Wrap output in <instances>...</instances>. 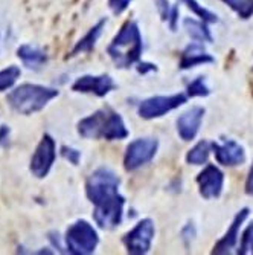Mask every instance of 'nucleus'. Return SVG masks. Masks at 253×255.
Listing matches in <instances>:
<instances>
[{"label":"nucleus","mask_w":253,"mask_h":255,"mask_svg":"<svg viewBox=\"0 0 253 255\" xmlns=\"http://www.w3.org/2000/svg\"><path fill=\"white\" fill-rule=\"evenodd\" d=\"M121 179L107 167L96 168L85 180V196L93 205V219L102 229L122 223L125 199L119 193Z\"/></svg>","instance_id":"obj_1"},{"label":"nucleus","mask_w":253,"mask_h":255,"mask_svg":"<svg viewBox=\"0 0 253 255\" xmlns=\"http://www.w3.org/2000/svg\"><path fill=\"white\" fill-rule=\"evenodd\" d=\"M77 130L84 139H105V141H122L130 134L124 118L110 107L99 109L90 117L83 118L78 123Z\"/></svg>","instance_id":"obj_2"},{"label":"nucleus","mask_w":253,"mask_h":255,"mask_svg":"<svg viewBox=\"0 0 253 255\" xmlns=\"http://www.w3.org/2000/svg\"><path fill=\"white\" fill-rule=\"evenodd\" d=\"M144 41L139 25L136 21H125L121 31L114 35L107 48V54L116 67L128 69L141 61Z\"/></svg>","instance_id":"obj_3"},{"label":"nucleus","mask_w":253,"mask_h":255,"mask_svg":"<svg viewBox=\"0 0 253 255\" xmlns=\"http://www.w3.org/2000/svg\"><path fill=\"white\" fill-rule=\"evenodd\" d=\"M58 95L60 92L54 87L25 83L14 87L9 92L6 97V103L15 113L29 117V115L41 112Z\"/></svg>","instance_id":"obj_4"},{"label":"nucleus","mask_w":253,"mask_h":255,"mask_svg":"<svg viewBox=\"0 0 253 255\" xmlns=\"http://www.w3.org/2000/svg\"><path fill=\"white\" fill-rule=\"evenodd\" d=\"M66 248L74 255H90L93 254L98 243L99 236L98 231L90 225L87 220H77L66 231Z\"/></svg>","instance_id":"obj_5"},{"label":"nucleus","mask_w":253,"mask_h":255,"mask_svg":"<svg viewBox=\"0 0 253 255\" xmlns=\"http://www.w3.org/2000/svg\"><path fill=\"white\" fill-rule=\"evenodd\" d=\"M159 150V141L156 137H137L131 141L125 150L124 168L127 171H136L154 159Z\"/></svg>","instance_id":"obj_6"},{"label":"nucleus","mask_w":253,"mask_h":255,"mask_svg":"<svg viewBox=\"0 0 253 255\" xmlns=\"http://www.w3.org/2000/svg\"><path fill=\"white\" fill-rule=\"evenodd\" d=\"M55 159H57V142L49 133H44L31 157L29 171L32 173L34 177L44 179L51 173L55 164Z\"/></svg>","instance_id":"obj_7"},{"label":"nucleus","mask_w":253,"mask_h":255,"mask_svg":"<svg viewBox=\"0 0 253 255\" xmlns=\"http://www.w3.org/2000/svg\"><path fill=\"white\" fill-rule=\"evenodd\" d=\"M186 100H188V95H183V94L151 97V98L141 101L139 107H137V115H139L142 120L162 118L164 115H167L185 104Z\"/></svg>","instance_id":"obj_8"},{"label":"nucleus","mask_w":253,"mask_h":255,"mask_svg":"<svg viewBox=\"0 0 253 255\" xmlns=\"http://www.w3.org/2000/svg\"><path fill=\"white\" fill-rule=\"evenodd\" d=\"M156 236L154 222L151 219H142L136 226L128 231L124 237V245L127 252L131 255H145L150 252L153 240Z\"/></svg>","instance_id":"obj_9"},{"label":"nucleus","mask_w":253,"mask_h":255,"mask_svg":"<svg viewBox=\"0 0 253 255\" xmlns=\"http://www.w3.org/2000/svg\"><path fill=\"white\" fill-rule=\"evenodd\" d=\"M198 193L203 199H218L224 188V174L215 165H206L197 176Z\"/></svg>","instance_id":"obj_10"},{"label":"nucleus","mask_w":253,"mask_h":255,"mask_svg":"<svg viewBox=\"0 0 253 255\" xmlns=\"http://www.w3.org/2000/svg\"><path fill=\"white\" fill-rule=\"evenodd\" d=\"M116 89V83L110 75H83L72 84V90L77 94H90L95 97H107Z\"/></svg>","instance_id":"obj_11"},{"label":"nucleus","mask_w":253,"mask_h":255,"mask_svg":"<svg viewBox=\"0 0 253 255\" xmlns=\"http://www.w3.org/2000/svg\"><path fill=\"white\" fill-rule=\"evenodd\" d=\"M212 151L218 164L224 167H238L246 162L244 147L235 139H224L223 142H212Z\"/></svg>","instance_id":"obj_12"},{"label":"nucleus","mask_w":253,"mask_h":255,"mask_svg":"<svg viewBox=\"0 0 253 255\" xmlns=\"http://www.w3.org/2000/svg\"><path fill=\"white\" fill-rule=\"evenodd\" d=\"M204 109L201 106H194L183 112L177 120V133L183 141H192L200 131L201 121L204 117Z\"/></svg>","instance_id":"obj_13"},{"label":"nucleus","mask_w":253,"mask_h":255,"mask_svg":"<svg viewBox=\"0 0 253 255\" xmlns=\"http://www.w3.org/2000/svg\"><path fill=\"white\" fill-rule=\"evenodd\" d=\"M250 214V210L249 208H243L237 213V216L234 217L232 220V225L231 228L227 229V233L217 242V245L214 246V251L212 254L215 255H224V254H231V251L237 246L238 243V237H240V229H241V225L247 220Z\"/></svg>","instance_id":"obj_14"},{"label":"nucleus","mask_w":253,"mask_h":255,"mask_svg":"<svg viewBox=\"0 0 253 255\" xmlns=\"http://www.w3.org/2000/svg\"><path fill=\"white\" fill-rule=\"evenodd\" d=\"M214 61H215V58L204 49L203 43L197 41V43L188 44L186 48L183 49V52L180 55L178 67L181 71H188V69L203 66V64H211Z\"/></svg>","instance_id":"obj_15"},{"label":"nucleus","mask_w":253,"mask_h":255,"mask_svg":"<svg viewBox=\"0 0 253 255\" xmlns=\"http://www.w3.org/2000/svg\"><path fill=\"white\" fill-rule=\"evenodd\" d=\"M17 57L20 58L23 66H26L28 69H34V71H37V69L43 67L46 63H48V54L32 44L18 46Z\"/></svg>","instance_id":"obj_16"},{"label":"nucleus","mask_w":253,"mask_h":255,"mask_svg":"<svg viewBox=\"0 0 253 255\" xmlns=\"http://www.w3.org/2000/svg\"><path fill=\"white\" fill-rule=\"evenodd\" d=\"M105 23H107V18H102V20H99L96 23L95 26H91L90 31L83 38H80L77 41V44L74 46V49L71 52V57H77L80 54H88V52L93 51L96 41L99 40V37H101V34H102V31L105 28Z\"/></svg>","instance_id":"obj_17"},{"label":"nucleus","mask_w":253,"mask_h":255,"mask_svg":"<svg viewBox=\"0 0 253 255\" xmlns=\"http://www.w3.org/2000/svg\"><path fill=\"white\" fill-rule=\"evenodd\" d=\"M183 28H185L186 34L195 40V41H206V43H212L214 41V37H212V32L208 26V23L203 21V20H195V18H185L183 20Z\"/></svg>","instance_id":"obj_18"},{"label":"nucleus","mask_w":253,"mask_h":255,"mask_svg":"<svg viewBox=\"0 0 253 255\" xmlns=\"http://www.w3.org/2000/svg\"><path fill=\"white\" fill-rule=\"evenodd\" d=\"M212 151V142L209 141H200L197 142L186 154V162L189 165H203L208 162L209 154Z\"/></svg>","instance_id":"obj_19"},{"label":"nucleus","mask_w":253,"mask_h":255,"mask_svg":"<svg viewBox=\"0 0 253 255\" xmlns=\"http://www.w3.org/2000/svg\"><path fill=\"white\" fill-rule=\"evenodd\" d=\"M20 75H21V71L17 66H8V67L2 69V71H0V92H5V90L14 87V84L17 83Z\"/></svg>","instance_id":"obj_20"},{"label":"nucleus","mask_w":253,"mask_h":255,"mask_svg":"<svg viewBox=\"0 0 253 255\" xmlns=\"http://www.w3.org/2000/svg\"><path fill=\"white\" fill-rule=\"evenodd\" d=\"M183 3H185L200 20L206 21V23H217L218 21V17L217 14H214L212 11H209L208 8H204L203 5H200L197 0H181Z\"/></svg>","instance_id":"obj_21"},{"label":"nucleus","mask_w":253,"mask_h":255,"mask_svg":"<svg viewBox=\"0 0 253 255\" xmlns=\"http://www.w3.org/2000/svg\"><path fill=\"white\" fill-rule=\"evenodd\" d=\"M209 94H211V89L206 84L204 77H197L186 87V95L189 98H203V97H209Z\"/></svg>","instance_id":"obj_22"},{"label":"nucleus","mask_w":253,"mask_h":255,"mask_svg":"<svg viewBox=\"0 0 253 255\" xmlns=\"http://www.w3.org/2000/svg\"><path fill=\"white\" fill-rule=\"evenodd\" d=\"M241 18H249L253 14V0H223Z\"/></svg>","instance_id":"obj_23"},{"label":"nucleus","mask_w":253,"mask_h":255,"mask_svg":"<svg viewBox=\"0 0 253 255\" xmlns=\"http://www.w3.org/2000/svg\"><path fill=\"white\" fill-rule=\"evenodd\" d=\"M238 254H241V255L253 254V222L244 231L243 239H241V245H240V249H238Z\"/></svg>","instance_id":"obj_24"},{"label":"nucleus","mask_w":253,"mask_h":255,"mask_svg":"<svg viewBox=\"0 0 253 255\" xmlns=\"http://www.w3.org/2000/svg\"><path fill=\"white\" fill-rule=\"evenodd\" d=\"M61 156L71 162L72 165H78L80 160H81V151L74 148V147H67V145H63L61 147Z\"/></svg>","instance_id":"obj_25"},{"label":"nucleus","mask_w":253,"mask_h":255,"mask_svg":"<svg viewBox=\"0 0 253 255\" xmlns=\"http://www.w3.org/2000/svg\"><path fill=\"white\" fill-rule=\"evenodd\" d=\"M131 2L133 0H108V8L114 15H119L131 5Z\"/></svg>","instance_id":"obj_26"},{"label":"nucleus","mask_w":253,"mask_h":255,"mask_svg":"<svg viewBox=\"0 0 253 255\" xmlns=\"http://www.w3.org/2000/svg\"><path fill=\"white\" fill-rule=\"evenodd\" d=\"M156 3V8H157V12L160 15V18H162L164 21H168L169 18V14H171V6H169V2L168 0H154Z\"/></svg>","instance_id":"obj_27"},{"label":"nucleus","mask_w":253,"mask_h":255,"mask_svg":"<svg viewBox=\"0 0 253 255\" xmlns=\"http://www.w3.org/2000/svg\"><path fill=\"white\" fill-rule=\"evenodd\" d=\"M181 237H183V240H185V243L188 246L191 245V242L195 239V228H194L192 223H188L185 228L181 229Z\"/></svg>","instance_id":"obj_28"},{"label":"nucleus","mask_w":253,"mask_h":255,"mask_svg":"<svg viewBox=\"0 0 253 255\" xmlns=\"http://www.w3.org/2000/svg\"><path fill=\"white\" fill-rule=\"evenodd\" d=\"M157 71V66L153 64V63H144V61H139L137 63V72L139 74H148V72H156Z\"/></svg>","instance_id":"obj_29"},{"label":"nucleus","mask_w":253,"mask_h":255,"mask_svg":"<svg viewBox=\"0 0 253 255\" xmlns=\"http://www.w3.org/2000/svg\"><path fill=\"white\" fill-rule=\"evenodd\" d=\"M177 23H178V8L174 6V8L171 9L169 18H168V25H169L171 31H175V29H177Z\"/></svg>","instance_id":"obj_30"},{"label":"nucleus","mask_w":253,"mask_h":255,"mask_svg":"<svg viewBox=\"0 0 253 255\" xmlns=\"http://www.w3.org/2000/svg\"><path fill=\"white\" fill-rule=\"evenodd\" d=\"M246 193L249 196H253V164L249 170V176L246 179Z\"/></svg>","instance_id":"obj_31"},{"label":"nucleus","mask_w":253,"mask_h":255,"mask_svg":"<svg viewBox=\"0 0 253 255\" xmlns=\"http://www.w3.org/2000/svg\"><path fill=\"white\" fill-rule=\"evenodd\" d=\"M9 133H11V130H9L8 126H2V127H0V145L6 142V139L9 137Z\"/></svg>","instance_id":"obj_32"}]
</instances>
